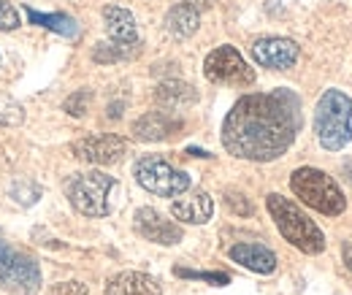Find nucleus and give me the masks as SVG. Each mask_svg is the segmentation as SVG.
Segmentation results:
<instances>
[{"mask_svg":"<svg viewBox=\"0 0 352 295\" xmlns=\"http://www.w3.org/2000/svg\"><path fill=\"white\" fill-rule=\"evenodd\" d=\"M49 295H87V287L82 282H63V285H54Z\"/></svg>","mask_w":352,"mask_h":295,"instance_id":"obj_27","label":"nucleus"},{"mask_svg":"<svg viewBox=\"0 0 352 295\" xmlns=\"http://www.w3.org/2000/svg\"><path fill=\"white\" fill-rule=\"evenodd\" d=\"M103 22H106V30H109L111 43L128 49L133 54L138 52V25H135V17H133L128 8L106 6L103 8Z\"/></svg>","mask_w":352,"mask_h":295,"instance_id":"obj_12","label":"nucleus"},{"mask_svg":"<svg viewBox=\"0 0 352 295\" xmlns=\"http://www.w3.org/2000/svg\"><path fill=\"white\" fill-rule=\"evenodd\" d=\"M117 193V179L103 171L76 173L65 184L71 206L85 217H106L111 211V195Z\"/></svg>","mask_w":352,"mask_h":295,"instance_id":"obj_4","label":"nucleus"},{"mask_svg":"<svg viewBox=\"0 0 352 295\" xmlns=\"http://www.w3.org/2000/svg\"><path fill=\"white\" fill-rule=\"evenodd\" d=\"M252 57L263 68L287 71V68H293L298 63V43L290 41V39H276V36L258 39L252 43Z\"/></svg>","mask_w":352,"mask_h":295,"instance_id":"obj_11","label":"nucleus"},{"mask_svg":"<svg viewBox=\"0 0 352 295\" xmlns=\"http://www.w3.org/2000/svg\"><path fill=\"white\" fill-rule=\"evenodd\" d=\"M228 254H230L233 263H239V265H244V268H250L255 274H271L276 268V254L271 252L268 247H263V244L241 241V244H233L228 250Z\"/></svg>","mask_w":352,"mask_h":295,"instance_id":"obj_16","label":"nucleus"},{"mask_svg":"<svg viewBox=\"0 0 352 295\" xmlns=\"http://www.w3.org/2000/svg\"><path fill=\"white\" fill-rule=\"evenodd\" d=\"M176 276H182V279H201V282H209V285H228L230 282V276L228 274H222V271H192V268H182V265H176L174 268Z\"/></svg>","mask_w":352,"mask_h":295,"instance_id":"obj_21","label":"nucleus"},{"mask_svg":"<svg viewBox=\"0 0 352 295\" xmlns=\"http://www.w3.org/2000/svg\"><path fill=\"white\" fill-rule=\"evenodd\" d=\"M89 100H92L89 89H79V92H74L71 98H65L63 109H65L71 117H85V114H87V109H89Z\"/></svg>","mask_w":352,"mask_h":295,"instance_id":"obj_24","label":"nucleus"},{"mask_svg":"<svg viewBox=\"0 0 352 295\" xmlns=\"http://www.w3.org/2000/svg\"><path fill=\"white\" fill-rule=\"evenodd\" d=\"M187 3H192V6H195V8L201 11V8H209V6L214 3V0H187Z\"/></svg>","mask_w":352,"mask_h":295,"instance_id":"obj_29","label":"nucleus"},{"mask_svg":"<svg viewBox=\"0 0 352 295\" xmlns=\"http://www.w3.org/2000/svg\"><path fill=\"white\" fill-rule=\"evenodd\" d=\"M133 228H135V233H138L141 239H146V241H152V244H163V247H174V244L182 241V236H184L176 222L166 219L160 211L149 209V206L135 211Z\"/></svg>","mask_w":352,"mask_h":295,"instance_id":"obj_10","label":"nucleus"},{"mask_svg":"<svg viewBox=\"0 0 352 295\" xmlns=\"http://www.w3.org/2000/svg\"><path fill=\"white\" fill-rule=\"evenodd\" d=\"M204 74L214 85H230V87H250L255 82V71L247 65V60L233 49V46H217L214 52L206 54Z\"/></svg>","mask_w":352,"mask_h":295,"instance_id":"obj_8","label":"nucleus"},{"mask_svg":"<svg viewBox=\"0 0 352 295\" xmlns=\"http://www.w3.org/2000/svg\"><path fill=\"white\" fill-rule=\"evenodd\" d=\"M133 176L146 193L160 195V198H176V195H184L190 190V176L184 171L174 168L168 160H163L157 155L141 157L133 166Z\"/></svg>","mask_w":352,"mask_h":295,"instance_id":"obj_6","label":"nucleus"},{"mask_svg":"<svg viewBox=\"0 0 352 295\" xmlns=\"http://www.w3.org/2000/svg\"><path fill=\"white\" fill-rule=\"evenodd\" d=\"M25 14H28V19H30L33 25H41L46 30H54V33H60V36H65V39H76V36H79V25H76V19L68 17V14H41V11L30 8V6H25Z\"/></svg>","mask_w":352,"mask_h":295,"instance_id":"obj_19","label":"nucleus"},{"mask_svg":"<svg viewBox=\"0 0 352 295\" xmlns=\"http://www.w3.org/2000/svg\"><path fill=\"white\" fill-rule=\"evenodd\" d=\"M155 100H157V106H163V111H179V109H187V106H192L195 100H198V92H195V87L184 85V82H163V85L155 89Z\"/></svg>","mask_w":352,"mask_h":295,"instance_id":"obj_17","label":"nucleus"},{"mask_svg":"<svg viewBox=\"0 0 352 295\" xmlns=\"http://www.w3.org/2000/svg\"><path fill=\"white\" fill-rule=\"evenodd\" d=\"M0 285L14 295H38L41 268L30 254L0 244Z\"/></svg>","mask_w":352,"mask_h":295,"instance_id":"obj_7","label":"nucleus"},{"mask_svg":"<svg viewBox=\"0 0 352 295\" xmlns=\"http://www.w3.org/2000/svg\"><path fill=\"white\" fill-rule=\"evenodd\" d=\"M198 25H201V11L187 0H179L166 17V28L176 39H190L198 30Z\"/></svg>","mask_w":352,"mask_h":295,"instance_id":"obj_18","label":"nucleus"},{"mask_svg":"<svg viewBox=\"0 0 352 295\" xmlns=\"http://www.w3.org/2000/svg\"><path fill=\"white\" fill-rule=\"evenodd\" d=\"M342 254H344V263H347V268L352 271V241H347V244L342 247Z\"/></svg>","mask_w":352,"mask_h":295,"instance_id":"obj_28","label":"nucleus"},{"mask_svg":"<svg viewBox=\"0 0 352 295\" xmlns=\"http://www.w3.org/2000/svg\"><path fill=\"white\" fill-rule=\"evenodd\" d=\"M265 206L271 211V217H274L279 233L285 236V241H290L296 250H301V252H307V254H320L325 250V236H322V230H320L293 201L282 198L279 193H271V195L265 198Z\"/></svg>","mask_w":352,"mask_h":295,"instance_id":"obj_3","label":"nucleus"},{"mask_svg":"<svg viewBox=\"0 0 352 295\" xmlns=\"http://www.w3.org/2000/svg\"><path fill=\"white\" fill-rule=\"evenodd\" d=\"M16 28H19V11L11 3L0 0V30H16Z\"/></svg>","mask_w":352,"mask_h":295,"instance_id":"obj_26","label":"nucleus"},{"mask_svg":"<svg viewBox=\"0 0 352 295\" xmlns=\"http://www.w3.org/2000/svg\"><path fill=\"white\" fill-rule=\"evenodd\" d=\"M187 152H190L192 157H212V155H209V152H204V149H187Z\"/></svg>","mask_w":352,"mask_h":295,"instance_id":"obj_30","label":"nucleus"},{"mask_svg":"<svg viewBox=\"0 0 352 295\" xmlns=\"http://www.w3.org/2000/svg\"><path fill=\"white\" fill-rule=\"evenodd\" d=\"M171 214L176 219L187 222V225H204L214 214V201H212V195L206 190H192L190 195H184V198L171 204Z\"/></svg>","mask_w":352,"mask_h":295,"instance_id":"obj_14","label":"nucleus"},{"mask_svg":"<svg viewBox=\"0 0 352 295\" xmlns=\"http://www.w3.org/2000/svg\"><path fill=\"white\" fill-rule=\"evenodd\" d=\"M128 57H133V52L117 46V43H98V49L92 52L95 63H117V60H128Z\"/></svg>","mask_w":352,"mask_h":295,"instance_id":"obj_22","label":"nucleus"},{"mask_svg":"<svg viewBox=\"0 0 352 295\" xmlns=\"http://www.w3.org/2000/svg\"><path fill=\"white\" fill-rule=\"evenodd\" d=\"M290 187H293V193L307 204L309 209L320 211V214L336 217V214H342V211L347 209L344 193L339 190V184L325 171H317V168L293 171Z\"/></svg>","mask_w":352,"mask_h":295,"instance_id":"obj_5","label":"nucleus"},{"mask_svg":"<svg viewBox=\"0 0 352 295\" xmlns=\"http://www.w3.org/2000/svg\"><path fill=\"white\" fill-rule=\"evenodd\" d=\"M225 204H228V209L241 214V217H250V214H252V204H250L241 193H236V190H228V193H225Z\"/></svg>","mask_w":352,"mask_h":295,"instance_id":"obj_25","label":"nucleus"},{"mask_svg":"<svg viewBox=\"0 0 352 295\" xmlns=\"http://www.w3.org/2000/svg\"><path fill=\"white\" fill-rule=\"evenodd\" d=\"M11 198H14L19 206H33V204L41 198V190H38L36 184H30V182H16V184L11 187Z\"/></svg>","mask_w":352,"mask_h":295,"instance_id":"obj_23","label":"nucleus"},{"mask_svg":"<svg viewBox=\"0 0 352 295\" xmlns=\"http://www.w3.org/2000/svg\"><path fill=\"white\" fill-rule=\"evenodd\" d=\"M25 122V109L6 92H0V127H16Z\"/></svg>","mask_w":352,"mask_h":295,"instance_id":"obj_20","label":"nucleus"},{"mask_svg":"<svg viewBox=\"0 0 352 295\" xmlns=\"http://www.w3.org/2000/svg\"><path fill=\"white\" fill-rule=\"evenodd\" d=\"M71 152L92 166H114L128 155V141L120 135H85L71 144Z\"/></svg>","mask_w":352,"mask_h":295,"instance_id":"obj_9","label":"nucleus"},{"mask_svg":"<svg viewBox=\"0 0 352 295\" xmlns=\"http://www.w3.org/2000/svg\"><path fill=\"white\" fill-rule=\"evenodd\" d=\"M184 127V122L174 117L171 111H149L133 122V135L138 141H166L176 135Z\"/></svg>","mask_w":352,"mask_h":295,"instance_id":"obj_13","label":"nucleus"},{"mask_svg":"<svg viewBox=\"0 0 352 295\" xmlns=\"http://www.w3.org/2000/svg\"><path fill=\"white\" fill-rule=\"evenodd\" d=\"M106 295H163V287L155 276L141 271H122L109 279Z\"/></svg>","mask_w":352,"mask_h":295,"instance_id":"obj_15","label":"nucleus"},{"mask_svg":"<svg viewBox=\"0 0 352 295\" xmlns=\"http://www.w3.org/2000/svg\"><path fill=\"white\" fill-rule=\"evenodd\" d=\"M301 125V100L293 89L244 95L222 122V146L233 157L268 163L293 146Z\"/></svg>","mask_w":352,"mask_h":295,"instance_id":"obj_1","label":"nucleus"},{"mask_svg":"<svg viewBox=\"0 0 352 295\" xmlns=\"http://www.w3.org/2000/svg\"><path fill=\"white\" fill-rule=\"evenodd\" d=\"M314 133L328 152H339L352 138V100L342 89H325L314 109Z\"/></svg>","mask_w":352,"mask_h":295,"instance_id":"obj_2","label":"nucleus"}]
</instances>
